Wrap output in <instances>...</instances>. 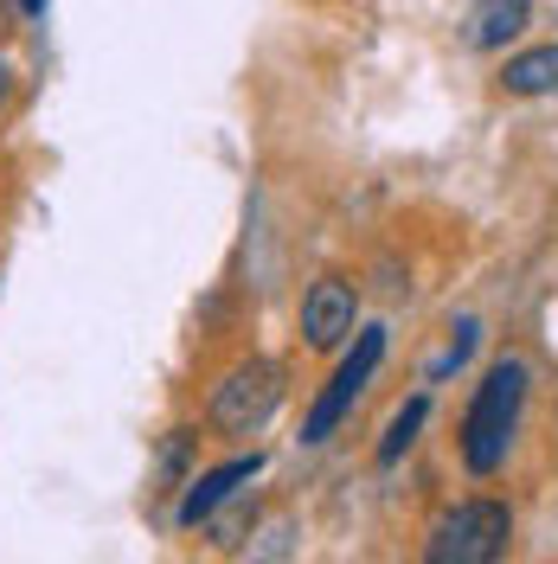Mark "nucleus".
I'll return each instance as SVG.
<instances>
[{
	"label": "nucleus",
	"instance_id": "1",
	"mask_svg": "<svg viewBox=\"0 0 558 564\" xmlns=\"http://www.w3.org/2000/svg\"><path fill=\"white\" fill-rule=\"evenodd\" d=\"M526 404H533V366L521 352H494L475 391H469V404H462V423H455V456L475 481H494L507 468V456L521 449Z\"/></svg>",
	"mask_w": 558,
	"mask_h": 564
},
{
	"label": "nucleus",
	"instance_id": "2",
	"mask_svg": "<svg viewBox=\"0 0 558 564\" xmlns=\"http://www.w3.org/2000/svg\"><path fill=\"white\" fill-rule=\"evenodd\" d=\"M521 513L501 494H462L423 527L418 564H507L514 558Z\"/></svg>",
	"mask_w": 558,
	"mask_h": 564
},
{
	"label": "nucleus",
	"instance_id": "3",
	"mask_svg": "<svg viewBox=\"0 0 558 564\" xmlns=\"http://www.w3.org/2000/svg\"><path fill=\"white\" fill-rule=\"evenodd\" d=\"M385 347H391V327H385V321H360V334L334 352V372H328V386L314 391L309 417H302V443H309V449H321V443L353 417V404H360L366 386L379 379Z\"/></svg>",
	"mask_w": 558,
	"mask_h": 564
},
{
	"label": "nucleus",
	"instance_id": "4",
	"mask_svg": "<svg viewBox=\"0 0 558 564\" xmlns=\"http://www.w3.org/2000/svg\"><path fill=\"white\" fill-rule=\"evenodd\" d=\"M282 411V366L270 352H245L218 372V386L206 398V423L218 436H257L264 423Z\"/></svg>",
	"mask_w": 558,
	"mask_h": 564
},
{
	"label": "nucleus",
	"instance_id": "5",
	"mask_svg": "<svg viewBox=\"0 0 558 564\" xmlns=\"http://www.w3.org/2000/svg\"><path fill=\"white\" fill-rule=\"evenodd\" d=\"M296 334L309 352H341L360 334V282L341 270H321L302 289V308H296Z\"/></svg>",
	"mask_w": 558,
	"mask_h": 564
},
{
	"label": "nucleus",
	"instance_id": "6",
	"mask_svg": "<svg viewBox=\"0 0 558 564\" xmlns=\"http://www.w3.org/2000/svg\"><path fill=\"white\" fill-rule=\"evenodd\" d=\"M264 475V456L250 449V456H232V462H218V468H206V475H193L186 488H180V507H174V527L180 532H193V527H206L212 513L232 500L238 488H250Z\"/></svg>",
	"mask_w": 558,
	"mask_h": 564
},
{
	"label": "nucleus",
	"instance_id": "7",
	"mask_svg": "<svg viewBox=\"0 0 558 564\" xmlns=\"http://www.w3.org/2000/svg\"><path fill=\"white\" fill-rule=\"evenodd\" d=\"M494 90H501V97H514V104L558 97V39H539V45H521V52H501Z\"/></svg>",
	"mask_w": 558,
	"mask_h": 564
},
{
	"label": "nucleus",
	"instance_id": "8",
	"mask_svg": "<svg viewBox=\"0 0 558 564\" xmlns=\"http://www.w3.org/2000/svg\"><path fill=\"white\" fill-rule=\"evenodd\" d=\"M526 26H533V0H475L469 13H462V45L469 52H507V45H521Z\"/></svg>",
	"mask_w": 558,
	"mask_h": 564
},
{
	"label": "nucleus",
	"instance_id": "9",
	"mask_svg": "<svg viewBox=\"0 0 558 564\" xmlns=\"http://www.w3.org/2000/svg\"><path fill=\"white\" fill-rule=\"evenodd\" d=\"M423 417H430V391L405 398V404L391 411V423H385V436H379V449H373V462H379V468H391V462H398L405 449H411V443H418Z\"/></svg>",
	"mask_w": 558,
	"mask_h": 564
},
{
	"label": "nucleus",
	"instance_id": "10",
	"mask_svg": "<svg viewBox=\"0 0 558 564\" xmlns=\"http://www.w3.org/2000/svg\"><path fill=\"white\" fill-rule=\"evenodd\" d=\"M296 552H302V539H296V520H270V527L250 539L245 564H296Z\"/></svg>",
	"mask_w": 558,
	"mask_h": 564
},
{
	"label": "nucleus",
	"instance_id": "11",
	"mask_svg": "<svg viewBox=\"0 0 558 564\" xmlns=\"http://www.w3.org/2000/svg\"><path fill=\"white\" fill-rule=\"evenodd\" d=\"M193 449H200V436L193 430H168V443H161V488H186L193 481Z\"/></svg>",
	"mask_w": 558,
	"mask_h": 564
},
{
	"label": "nucleus",
	"instance_id": "12",
	"mask_svg": "<svg viewBox=\"0 0 558 564\" xmlns=\"http://www.w3.org/2000/svg\"><path fill=\"white\" fill-rule=\"evenodd\" d=\"M475 347H482V321L462 315V321L450 327V347H443V359L430 366V379H450V372H462V366L475 359Z\"/></svg>",
	"mask_w": 558,
	"mask_h": 564
},
{
	"label": "nucleus",
	"instance_id": "13",
	"mask_svg": "<svg viewBox=\"0 0 558 564\" xmlns=\"http://www.w3.org/2000/svg\"><path fill=\"white\" fill-rule=\"evenodd\" d=\"M13 90H20V70H13V58H0V116L13 109Z\"/></svg>",
	"mask_w": 558,
	"mask_h": 564
},
{
	"label": "nucleus",
	"instance_id": "14",
	"mask_svg": "<svg viewBox=\"0 0 558 564\" xmlns=\"http://www.w3.org/2000/svg\"><path fill=\"white\" fill-rule=\"evenodd\" d=\"M20 13H26V20H45V0H20Z\"/></svg>",
	"mask_w": 558,
	"mask_h": 564
},
{
	"label": "nucleus",
	"instance_id": "15",
	"mask_svg": "<svg viewBox=\"0 0 558 564\" xmlns=\"http://www.w3.org/2000/svg\"><path fill=\"white\" fill-rule=\"evenodd\" d=\"M552 13H558V0H552Z\"/></svg>",
	"mask_w": 558,
	"mask_h": 564
}]
</instances>
